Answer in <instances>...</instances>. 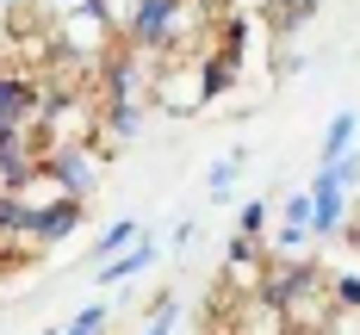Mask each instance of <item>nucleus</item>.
I'll return each instance as SVG.
<instances>
[{
    "label": "nucleus",
    "mask_w": 360,
    "mask_h": 335,
    "mask_svg": "<svg viewBox=\"0 0 360 335\" xmlns=\"http://www.w3.org/2000/svg\"><path fill=\"white\" fill-rule=\"evenodd\" d=\"M155 100H162V112H174V118L212 106V93H205V56H168L155 69Z\"/></svg>",
    "instance_id": "obj_1"
},
{
    "label": "nucleus",
    "mask_w": 360,
    "mask_h": 335,
    "mask_svg": "<svg viewBox=\"0 0 360 335\" xmlns=\"http://www.w3.org/2000/svg\"><path fill=\"white\" fill-rule=\"evenodd\" d=\"M63 50L81 63H106L112 56V6L106 0H81L63 13Z\"/></svg>",
    "instance_id": "obj_2"
},
{
    "label": "nucleus",
    "mask_w": 360,
    "mask_h": 335,
    "mask_svg": "<svg viewBox=\"0 0 360 335\" xmlns=\"http://www.w3.org/2000/svg\"><path fill=\"white\" fill-rule=\"evenodd\" d=\"M44 180L63 199H94L100 186V143H69V149H44Z\"/></svg>",
    "instance_id": "obj_3"
},
{
    "label": "nucleus",
    "mask_w": 360,
    "mask_h": 335,
    "mask_svg": "<svg viewBox=\"0 0 360 335\" xmlns=\"http://www.w3.org/2000/svg\"><path fill=\"white\" fill-rule=\"evenodd\" d=\"M304 192H311V242H329V236H342V230L354 223V192H342L323 168L311 174Z\"/></svg>",
    "instance_id": "obj_4"
},
{
    "label": "nucleus",
    "mask_w": 360,
    "mask_h": 335,
    "mask_svg": "<svg viewBox=\"0 0 360 335\" xmlns=\"http://www.w3.org/2000/svg\"><path fill=\"white\" fill-rule=\"evenodd\" d=\"M37 112H44L37 81L32 74L0 69V131H37Z\"/></svg>",
    "instance_id": "obj_5"
},
{
    "label": "nucleus",
    "mask_w": 360,
    "mask_h": 335,
    "mask_svg": "<svg viewBox=\"0 0 360 335\" xmlns=\"http://www.w3.org/2000/svg\"><path fill=\"white\" fill-rule=\"evenodd\" d=\"M87 199H50V205H37V218H32V249H56V242H69L75 230L87 223Z\"/></svg>",
    "instance_id": "obj_6"
},
{
    "label": "nucleus",
    "mask_w": 360,
    "mask_h": 335,
    "mask_svg": "<svg viewBox=\"0 0 360 335\" xmlns=\"http://www.w3.org/2000/svg\"><path fill=\"white\" fill-rule=\"evenodd\" d=\"M143 63L149 56H137L131 44L112 50L106 63H100V93H106V100H143Z\"/></svg>",
    "instance_id": "obj_7"
},
{
    "label": "nucleus",
    "mask_w": 360,
    "mask_h": 335,
    "mask_svg": "<svg viewBox=\"0 0 360 335\" xmlns=\"http://www.w3.org/2000/svg\"><path fill=\"white\" fill-rule=\"evenodd\" d=\"M155 261H162V249H155V236H137V242H131L124 255L100 261V267H94V280H100V286H106V292H112V286H131L137 273H149Z\"/></svg>",
    "instance_id": "obj_8"
},
{
    "label": "nucleus",
    "mask_w": 360,
    "mask_h": 335,
    "mask_svg": "<svg viewBox=\"0 0 360 335\" xmlns=\"http://www.w3.org/2000/svg\"><path fill=\"white\" fill-rule=\"evenodd\" d=\"M143 131V100H100V143H131Z\"/></svg>",
    "instance_id": "obj_9"
},
{
    "label": "nucleus",
    "mask_w": 360,
    "mask_h": 335,
    "mask_svg": "<svg viewBox=\"0 0 360 335\" xmlns=\"http://www.w3.org/2000/svg\"><path fill=\"white\" fill-rule=\"evenodd\" d=\"M354 143H360V112H354V106H342L335 118H329L323 143H317V168H335V162H342Z\"/></svg>",
    "instance_id": "obj_10"
},
{
    "label": "nucleus",
    "mask_w": 360,
    "mask_h": 335,
    "mask_svg": "<svg viewBox=\"0 0 360 335\" xmlns=\"http://www.w3.org/2000/svg\"><path fill=\"white\" fill-rule=\"evenodd\" d=\"M112 310H118V304H112V298H94V304H81V310H75L69 323H63V335H106V323H112Z\"/></svg>",
    "instance_id": "obj_11"
},
{
    "label": "nucleus",
    "mask_w": 360,
    "mask_h": 335,
    "mask_svg": "<svg viewBox=\"0 0 360 335\" xmlns=\"http://www.w3.org/2000/svg\"><path fill=\"white\" fill-rule=\"evenodd\" d=\"M274 211H280L274 199H249V205L236 211V236H249V242H261V236L274 230Z\"/></svg>",
    "instance_id": "obj_12"
},
{
    "label": "nucleus",
    "mask_w": 360,
    "mask_h": 335,
    "mask_svg": "<svg viewBox=\"0 0 360 335\" xmlns=\"http://www.w3.org/2000/svg\"><path fill=\"white\" fill-rule=\"evenodd\" d=\"M243 162H249V149H230V155H217V162H212V174H205V186H212V199H224L230 186L243 180Z\"/></svg>",
    "instance_id": "obj_13"
},
{
    "label": "nucleus",
    "mask_w": 360,
    "mask_h": 335,
    "mask_svg": "<svg viewBox=\"0 0 360 335\" xmlns=\"http://www.w3.org/2000/svg\"><path fill=\"white\" fill-rule=\"evenodd\" d=\"M137 236H143L137 223H131V218H118V223H106V236H100V249H94V255H100V261H112V255H124V249H131ZM100 261H94V267H100Z\"/></svg>",
    "instance_id": "obj_14"
},
{
    "label": "nucleus",
    "mask_w": 360,
    "mask_h": 335,
    "mask_svg": "<svg viewBox=\"0 0 360 335\" xmlns=\"http://www.w3.org/2000/svg\"><path fill=\"white\" fill-rule=\"evenodd\" d=\"M174 323H180V298H155L149 304V323H143V335H174Z\"/></svg>",
    "instance_id": "obj_15"
},
{
    "label": "nucleus",
    "mask_w": 360,
    "mask_h": 335,
    "mask_svg": "<svg viewBox=\"0 0 360 335\" xmlns=\"http://www.w3.org/2000/svg\"><path fill=\"white\" fill-rule=\"evenodd\" d=\"M311 242V230H298V223H280L274 230V261H298V249Z\"/></svg>",
    "instance_id": "obj_16"
},
{
    "label": "nucleus",
    "mask_w": 360,
    "mask_h": 335,
    "mask_svg": "<svg viewBox=\"0 0 360 335\" xmlns=\"http://www.w3.org/2000/svg\"><path fill=\"white\" fill-rule=\"evenodd\" d=\"M329 180L342 186V192H360V143L348 149V155H342V162H335V168H323Z\"/></svg>",
    "instance_id": "obj_17"
},
{
    "label": "nucleus",
    "mask_w": 360,
    "mask_h": 335,
    "mask_svg": "<svg viewBox=\"0 0 360 335\" xmlns=\"http://www.w3.org/2000/svg\"><path fill=\"white\" fill-rule=\"evenodd\" d=\"M329 304L360 310V273H335V280H329Z\"/></svg>",
    "instance_id": "obj_18"
},
{
    "label": "nucleus",
    "mask_w": 360,
    "mask_h": 335,
    "mask_svg": "<svg viewBox=\"0 0 360 335\" xmlns=\"http://www.w3.org/2000/svg\"><path fill=\"white\" fill-rule=\"evenodd\" d=\"M280 218H286V223H298V230H311V192H304V186L280 199Z\"/></svg>",
    "instance_id": "obj_19"
},
{
    "label": "nucleus",
    "mask_w": 360,
    "mask_h": 335,
    "mask_svg": "<svg viewBox=\"0 0 360 335\" xmlns=\"http://www.w3.org/2000/svg\"><path fill=\"white\" fill-rule=\"evenodd\" d=\"M323 335H360V310H342V304H335V310H329V329Z\"/></svg>",
    "instance_id": "obj_20"
},
{
    "label": "nucleus",
    "mask_w": 360,
    "mask_h": 335,
    "mask_svg": "<svg viewBox=\"0 0 360 335\" xmlns=\"http://www.w3.org/2000/svg\"><path fill=\"white\" fill-rule=\"evenodd\" d=\"M348 236L360 242V192H354V223H348Z\"/></svg>",
    "instance_id": "obj_21"
},
{
    "label": "nucleus",
    "mask_w": 360,
    "mask_h": 335,
    "mask_svg": "<svg viewBox=\"0 0 360 335\" xmlns=\"http://www.w3.org/2000/svg\"><path fill=\"white\" fill-rule=\"evenodd\" d=\"M0 6H6V13H13V6H25V0H0Z\"/></svg>",
    "instance_id": "obj_22"
}]
</instances>
